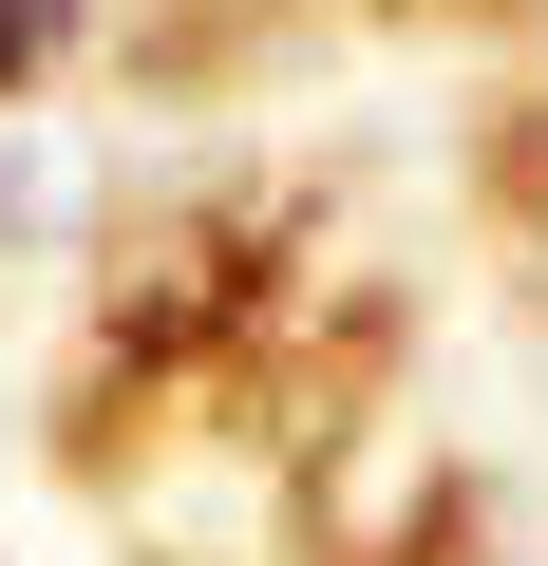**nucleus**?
Instances as JSON below:
<instances>
[{
    "label": "nucleus",
    "instance_id": "nucleus-1",
    "mask_svg": "<svg viewBox=\"0 0 548 566\" xmlns=\"http://www.w3.org/2000/svg\"><path fill=\"white\" fill-rule=\"evenodd\" d=\"M58 20H76V0H0V76H39V57H58Z\"/></svg>",
    "mask_w": 548,
    "mask_h": 566
}]
</instances>
